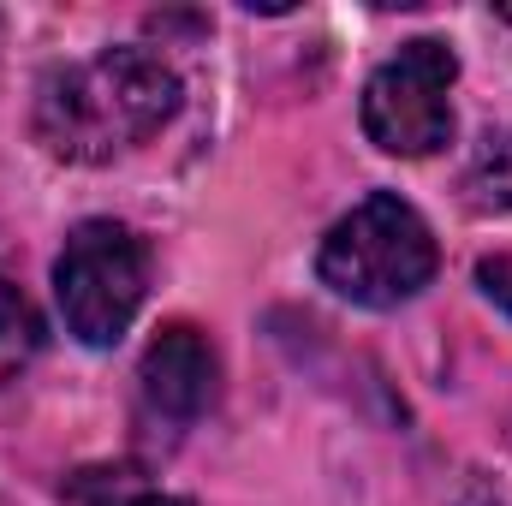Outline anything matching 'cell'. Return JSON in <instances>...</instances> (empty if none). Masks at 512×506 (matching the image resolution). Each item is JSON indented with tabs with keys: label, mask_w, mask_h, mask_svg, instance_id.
Masks as SVG:
<instances>
[{
	"label": "cell",
	"mask_w": 512,
	"mask_h": 506,
	"mask_svg": "<svg viewBox=\"0 0 512 506\" xmlns=\"http://www.w3.org/2000/svg\"><path fill=\"white\" fill-rule=\"evenodd\" d=\"M465 203L477 215H512V131H489L465 167Z\"/></svg>",
	"instance_id": "8992f818"
},
{
	"label": "cell",
	"mask_w": 512,
	"mask_h": 506,
	"mask_svg": "<svg viewBox=\"0 0 512 506\" xmlns=\"http://www.w3.org/2000/svg\"><path fill=\"white\" fill-rule=\"evenodd\" d=\"M143 286H149V256L131 227L120 221L72 227L66 251L54 262V298H60L66 334H78L96 352L120 346L131 316L143 310Z\"/></svg>",
	"instance_id": "3957f363"
},
{
	"label": "cell",
	"mask_w": 512,
	"mask_h": 506,
	"mask_svg": "<svg viewBox=\"0 0 512 506\" xmlns=\"http://www.w3.org/2000/svg\"><path fill=\"white\" fill-rule=\"evenodd\" d=\"M501 18H507V24H512V6H501Z\"/></svg>",
	"instance_id": "30bf717a"
},
{
	"label": "cell",
	"mask_w": 512,
	"mask_h": 506,
	"mask_svg": "<svg viewBox=\"0 0 512 506\" xmlns=\"http://www.w3.org/2000/svg\"><path fill=\"white\" fill-rule=\"evenodd\" d=\"M453 78H459V60H453L447 42H435V36L405 42L364 84V108H358L364 137L382 155H405V161L447 149V137H453V102H447Z\"/></svg>",
	"instance_id": "277c9868"
},
{
	"label": "cell",
	"mask_w": 512,
	"mask_h": 506,
	"mask_svg": "<svg viewBox=\"0 0 512 506\" xmlns=\"http://www.w3.org/2000/svg\"><path fill=\"white\" fill-rule=\"evenodd\" d=\"M120 506H191V501H179V495H155V489H137V495H126Z\"/></svg>",
	"instance_id": "9c48e42d"
},
{
	"label": "cell",
	"mask_w": 512,
	"mask_h": 506,
	"mask_svg": "<svg viewBox=\"0 0 512 506\" xmlns=\"http://www.w3.org/2000/svg\"><path fill=\"white\" fill-rule=\"evenodd\" d=\"M179 114V72L155 48H102L42 78L36 90V143L54 161L102 167L120 161L137 143Z\"/></svg>",
	"instance_id": "6da1fadb"
},
{
	"label": "cell",
	"mask_w": 512,
	"mask_h": 506,
	"mask_svg": "<svg viewBox=\"0 0 512 506\" xmlns=\"http://www.w3.org/2000/svg\"><path fill=\"white\" fill-rule=\"evenodd\" d=\"M477 280H483V292H489L501 310H512V256H483V262H477Z\"/></svg>",
	"instance_id": "ba28073f"
},
{
	"label": "cell",
	"mask_w": 512,
	"mask_h": 506,
	"mask_svg": "<svg viewBox=\"0 0 512 506\" xmlns=\"http://www.w3.org/2000/svg\"><path fill=\"white\" fill-rule=\"evenodd\" d=\"M435 233L429 221L393 197V191H370L352 215H340L316 251V274L328 292H340L346 304L364 310H393L411 304L429 280H435Z\"/></svg>",
	"instance_id": "7a4b0ae2"
},
{
	"label": "cell",
	"mask_w": 512,
	"mask_h": 506,
	"mask_svg": "<svg viewBox=\"0 0 512 506\" xmlns=\"http://www.w3.org/2000/svg\"><path fill=\"white\" fill-rule=\"evenodd\" d=\"M215 393H221V364H215V346L197 328L173 322V328H161L149 340V352H143V399H149V411H161L173 423H197L215 405Z\"/></svg>",
	"instance_id": "5b68a950"
},
{
	"label": "cell",
	"mask_w": 512,
	"mask_h": 506,
	"mask_svg": "<svg viewBox=\"0 0 512 506\" xmlns=\"http://www.w3.org/2000/svg\"><path fill=\"white\" fill-rule=\"evenodd\" d=\"M36 352H42V316L30 292L12 274H0V381H12Z\"/></svg>",
	"instance_id": "52a82bcc"
}]
</instances>
